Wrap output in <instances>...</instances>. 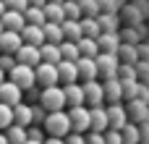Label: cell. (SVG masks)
<instances>
[{
  "instance_id": "1",
  "label": "cell",
  "mask_w": 149,
  "mask_h": 144,
  "mask_svg": "<svg viewBox=\"0 0 149 144\" xmlns=\"http://www.w3.org/2000/svg\"><path fill=\"white\" fill-rule=\"evenodd\" d=\"M45 129H47V136H68L73 131V123H71V113L65 110H52L45 121Z\"/></svg>"
},
{
  "instance_id": "2",
  "label": "cell",
  "mask_w": 149,
  "mask_h": 144,
  "mask_svg": "<svg viewBox=\"0 0 149 144\" xmlns=\"http://www.w3.org/2000/svg\"><path fill=\"white\" fill-rule=\"evenodd\" d=\"M8 79H13L24 92H29V89H34V87H39L37 84V66H26V63H16L13 68H10V73H8Z\"/></svg>"
},
{
  "instance_id": "3",
  "label": "cell",
  "mask_w": 149,
  "mask_h": 144,
  "mask_svg": "<svg viewBox=\"0 0 149 144\" xmlns=\"http://www.w3.org/2000/svg\"><path fill=\"white\" fill-rule=\"evenodd\" d=\"M39 102L52 113V110H63V108H68V97H65V87H60V84H55V87H45L42 89V97H39Z\"/></svg>"
},
{
  "instance_id": "4",
  "label": "cell",
  "mask_w": 149,
  "mask_h": 144,
  "mask_svg": "<svg viewBox=\"0 0 149 144\" xmlns=\"http://www.w3.org/2000/svg\"><path fill=\"white\" fill-rule=\"evenodd\" d=\"M68 113H71L73 131H79V134H89V131H92V108H89V105L68 108Z\"/></svg>"
},
{
  "instance_id": "5",
  "label": "cell",
  "mask_w": 149,
  "mask_h": 144,
  "mask_svg": "<svg viewBox=\"0 0 149 144\" xmlns=\"http://www.w3.org/2000/svg\"><path fill=\"white\" fill-rule=\"evenodd\" d=\"M120 55L118 52H100L97 55V66H100V79H110V76H118L120 71Z\"/></svg>"
},
{
  "instance_id": "6",
  "label": "cell",
  "mask_w": 149,
  "mask_h": 144,
  "mask_svg": "<svg viewBox=\"0 0 149 144\" xmlns=\"http://www.w3.org/2000/svg\"><path fill=\"white\" fill-rule=\"evenodd\" d=\"M37 84L45 89V87H55V84H60V68H58V63H47V60H42L39 66H37Z\"/></svg>"
},
{
  "instance_id": "7",
  "label": "cell",
  "mask_w": 149,
  "mask_h": 144,
  "mask_svg": "<svg viewBox=\"0 0 149 144\" xmlns=\"http://www.w3.org/2000/svg\"><path fill=\"white\" fill-rule=\"evenodd\" d=\"M84 92H86V105H89V108L107 105V100H105V81L89 79V81H84Z\"/></svg>"
},
{
  "instance_id": "8",
  "label": "cell",
  "mask_w": 149,
  "mask_h": 144,
  "mask_svg": "<svg viewBox=\"0 0 149 144\" xmlns=\"http://www.w3.org/2000/svg\"><path fill=\"white\" fill-rule=\"evenodd\" d=\"M107 115H110V129H126L131 115H128V108L123 102H107Z\"/></svg>"
},
{
  "instance_id": "9",
  "label": "cell",
  "mask_w": 149,
  "mask_h": 144,
  "mask_svg": "<svg viewBox=\"0 0 149 144\" xmlns=\"http://www.w3.org/2000/svg\"><path fill=\"white\" fill-rule=\"evenodd\" d=\"M126 108H128V115L134 123H149V102L136 97V100H126Z\"/></svg>"
},
{
  "instance_id": "10",
  "label": "cell",
  "mask_w": 149,
  "mask_h": 144,
  "mask_svg": "<svg viewBox=\"0 0 149 144\" xmlns=\"http://www.w3.org/2000/svg\"><path fill=\"white\" fill-rule=\"evenodd\" d=\"M21 97H24V89H21V87L13 81V79H5V81L0 84V102L18 105V102H24Z\"/></svg>"
},
{
  "instance_id": "11",
  "label": "cell",
  "mask_w": 149,
  "mask_h": 144,
  "mask_svg": "<svg viewBox=\"0 0 149 144\" xmlns=\"http://www.w3.org/2000/svg\"><path fill=\"white\" fill-rule=\"evenodd\" d=\"M21 45H24V34L21 31H16V29H3V34H0V47H3V52H18L21 50Z\"/></svg>"
},
{
  "instance_id": "12",
  "label": "cell",
  "mask_w": 149,
  "mask_h": 144,
  "mask_svg": "<svg viewBox=\"0 0 149 144\" xmlns=\"http://www.w3.org/2000/svg\"><path fill=\"white\" fill-rule=\"evenodd\" d=\"M0 21H3V29H16V31H24V26L29 24L26 13L24 10H13V8H5Z\"/></svg>"
},
{
  "instance_id": "13",
  "label": "cell",
  "mask_w": 149,
  "mask_h": 144,
  "mask_svg": "<svg viewBox=\"0 0 149 144\" xmlns=\"http://www.w3.org/2000/svg\"><path fill=\"white\" fill-rule=\"evenodd\" d=\"M16 58H18V63H26V66H39V63H42V47L24 42V45H21V50L16 52Z\"/></svg>"
},
{
  "instance_id": "14",
  "label": "cell",
  "mask_w": 149,
  "mask_h": 144,
  "mask_svg": "<svg viewBox=\"0 0 149 144\" xmlns=\"http://www.w3.org/2000/svg\"><path fill=\"white\" fill-rule=\"evenodd\" d=\"M105 100H107V102H123V100H126L120 76H110V79H105Z\"/></svg>"
},
{
  "instance_id": "15",
  "label": "cell",
  "mask_w": 149,
  "mask_h": 144,
  "mask_svg": "<svg viewBox=\"0 0 149 144\" xmlns=\"http://www.w3.org/2000/svg\"><path fill=\"white\" fill-rule=\"evenodd\" d=\"M97 39H100V50H102V52H118L120 45H123L120 31H102Z\"/></svg>"
},
{
  "instance_id": "16",
  "label": "cell",
  "mask_w": 149,
  "mask_h": 144,
  "mask_svg": "<svg viewBox=\"0 0 149 144\" xmlns=\"http://www.w3.org/2000/svg\"><path fill=\"white\" fill-rule=\"evenodd\" d=\"M63 87H65L68 108H76V105H86V92H84V84H79V81H71V84H63Z\"/></svg>"
},
{
  "instance_id": "17",
  "label": "cell",
  "mask_w": 149,
  "mask_h": 144,
  "mask_svg": "<svg viewBox=\"0 0 149 144\" xmlns=\"http://www.w3.org/2000/svg\"><path fill=\"white\" fill-rule=\"evenodd\" d=\"M21 34H24V42L37 45V47H42V45L47 42V37H45V26H39V24H26Z\"/></svg>"
},
{
  "instance_id": "18",
  "label": "cell",
  "mask_w": 149,
  "mask_h": 144,
  "mask_svg": "<svg viewBox=\"0 0 149 144\" xmlns=\"http://www.w3.org/2000/svg\"><path fill=\"white\" fill-rule=\"evenodd\" d=\"M79 73L84 81L89 79H100V66H97V58H89V55H81L79 58Z\"/></svg>"
},
{
  "instance_id": "19",
  "label": "cell",
  "mask_w": 149,
  "mask_h": 144,
  "mask_svg": "<svg viewBox=\"0 0 149 144\" xmlns=\"http://www.w3.org/2000/svg\"><path fill=\"white\" fill-rule=\"evenodd\" d=\"M58 68H60V84H71V81H79L81 79L79 60H60Z\"/></svg>"
},
{
  "instance_id": "20",
  "label": "cell",
  "mask_w": 149,
  "mask_h": 144,
  "mask_svg": "<svg viewBox=\"0 0 149 144\" xmlns=\"http://www.w3.org/2000/svg\"><path fill=\"white\" fill-rule=\"evenodd\" d=\"M107 129H110L107 105H97V108H92V131H107Z\"/></svg>"
},
{
  "instance_id": "21",
  "label": "cell",
  "mask_w": 149,
  "mask_h": 144,
  "mask_svg": "<svg viewBox=\"0 0 149 144\" xmlns=\"http://www.w3.org/2000/svg\"><path fill=\"white\" fill-rule=\"evenodd\" d=\"M45 13H47V21H58V24H63L68 18L65 16V3H55V0H50L45 5Z\"/></svg>"
},
{
  "instance_id": "22",
  "label": "cell",
  "mask_w": 149,
  "mask_h": 144,
  "mask_svg": "<svg viewBox=\"0 0 149 144\" xmlns=\"http://www.w3.org/2000/svg\"><path fill=\"white\" fill-rule=\"evenodd\" d=\"M10 144H26L29 142V126H21V123H13L10 129H5Z\"/></svg>"
},
{
  "instance_id": "23",
  "label": "cell",
  "mask_w": 149,
  "mask_h": 144,
  "mask_svg": "<svg viewBox=\"0 0 149 144\" xmlns=\"http://www.w3.org/2000/svg\"><path fill=\"white\" fill-rule=\"evenodd\" d=\"M120 18L126 26H141V10L136 5H123L120 8Z\"/></svg>"
},
{
  "instance_id": "24",
  "label": "cell",
  "mask_w": 149,
  "mask_h": 144,
  "mask_svg": "<svg viewBox=\"0 0 149 144\" xmlns=\"http://www.w3.org/2000/svg\"><path fill=\"white\" fill-rule=\"evenodd\" d=\"M63 31H65V39H81L84 37V29H81V18H65L63 21Z\"/></svg>"
},
{
  "instance_id": "25",
  "label": "cell",
  "mask_w": 149,
  "mask_h": 144,
  "mask_svg": "<svg viewBox=\"0 0 149 144\" xmlns=\"http://www.w3.org/2000/svg\"><path fill=\"white\" fill-rule=\"evenodd\" d=\"M45 37H47V42H55V45H60V42L65 39L63 24H58V21H47V24H45Z\"/></svg>"
},
{
  "instance_id": "26",
  "label": "cell",
  "mask_w": 149,
  "mask_h": 144,
  "mask_svg": "<svg viewBox=\"0 0 149 144\" xmlns=\"http://www.w3.org/2000/svg\"><path fill=\"white\" fill-rule=\"evenodd\" d=\"M97 18H100V24H102V31H120L123 18H120L118 13H100Z\"/></svg>"
},
{
  "instance_id": "27",
  "label": "cell",
  "mask_w": 149,
  "mask_h": 144,
  "mask_svg": "<svg viewBox=\"0 0 149 144\" xmlns=\"http://www.w3.org/2000/svg\"><path fill=\"white\" fill-rule=\"evenodd\" d=\"M81 29H84V37H100L102 34V24L97 16H84L81 18Z\"/></svg>"
},
{
  "instance_id": "28",
  "label": "cell",
  "mask_w": 149,
  "mask_h": 144,
  "mask_svg": "<svg viewBox=\"0 0 149 144\" xmlns=\"http://www.w3.org/2000/svg\"><path fill=\"white\" fill-rule=\"evenodd\" d=\"M79 47H81V55H89V58H97V55L102 52L97 37H81V39H79Z\"/></svg>"
},
{
  "instance_id": "29",
  "label": "cell",
  "mask_w": 149,
  "mask_h": 144,
  "mask_svg": "<svg viewBox=\"0 0 149 144\" xmlns=\"http://www.w3.org/2000/svg\"><path fill=\"white\" fill-rule=\"evenodd\" d=\"M42 60H47V63H60V60H63V50H60V45H55V42H45V45H42Z\"/></svg>"
},
{
  "instance_id": "30",
  "label": "cell",
  "mask_w": 149,
  "mask_h": 144,
  "mask_svg": "<svg viewBox=\"0 0 149 144\" xmlns=\"http://www.w3.org/2000/svg\"><path fill=\"white\" fill-rule=\"evenodd\" d=\"M16 123L31 126V123H34V108L26 105V102H18V105H16Z\"/></svg>"
},
{
  "instance_id": "31",
  "label": "cell",
  "mask_w": 149,
  "mask_h": 144,
  "mask_svg": "<svg viewBox=\"0 0 149 144\" xmlns=\"http://www.w3.org/2000/svg\"><path fill=\"white\" fill-rule=\"evenodd\" d=\"M60 50H63V60H79L81 58V47H79L76 39H63Z\"/></svg>"
},
{
  "instance_id": "32",
  "label": "cell",
  "mask_w": 149,
  "mask_h": 144,
  "mask_svg": "<svg viewBox=\"0 0 149 144\" xmlns=\"http://www.w3.org/2000/svg\"><path fill=\"white\" fill-rule=\"evenodd\" d=\"M118 55H120L123 63H139L141 60L139 58V45H131V42H123L120 50H118Z\"/></svg>"
},
{
  "instance_id": "33",
  "label": "cell",
  "mask_w": 149,
  "mask_h": 144,
  "mask_svg": "<svg viewBox=\"0 0 149 144\" xmlns=\"http://www.w3.org/2000/svg\"><path fill=\"white\" fill-rule=\"evenodd\" d=\"M16 123V105H8V102H0V126L3 131L10 129Z\"/></svg>"
},
{
  "instance_id": "34",
  "label": "cell",
  "mask_w": 149,
  "mask_h": 144,
  "mask_svg": "<svg viewBox=\"0 0 149 144\" xmlns=\"http://www.w3.org/2000/svg\"><path fill=\"white\" fill-rule=\"evenodd\" d=\"M26 21H29V24H39V26H45V24H47V13H45V8H42V5H29V8H26Z\"/></svg>"
},
{
  "instance_id": "35",
  "label": "cell",
  "mask_w": 149,
  "mask_h": 144,
  "mask_svg": "<svg viewBox=\"0 0 149 144\" xmlns=\"http://www.w3.org/2000/svg\"><path fill=\"white\" fill-rule=\"evenodd\" d=\"M123 139H126V144H141V126L128 121V126L123 129Z\"/></svg>"
},
{
  "instance_id": "36",
  "label": "cell",
  "mask_w": 149,
  "mask_h": 144,
  "mask_svg": "<svg viewBox=\"0 0 149 144\" xmlns=\"http://www.w3.org/2000/svg\"><path fill=\"white\" fill-rule=\"evenodd\" d=\"M120 37H123V42L139 45L141 42V26H126V29H120Z\"/></svg>"
},
{
  "instance_id": "37",
  "label": "cell",
  "mask_w": 149,
  "mask_h": 144,
  "mask_svg": "<svg viewBox=\"0 0 149 144\" xmlns=\"http://www.w3.org/2000/svg\"><path fill=\"white\" fill-rule=\"evenodd\" d=\"M139 87H141V81H139V79L123 81V94H126V100H136V97H139Z\"/></svg>"
},
{
  "instance_id": "38",
  "label": "cell",
  "mask_w": 149,
  "mask_h": 144,
  "mask_svg": "<svg viewBox=\"0 0 149 144\" xmlns=\"http://www.w3.org/2000/svg\"><path fill=\"white\" fill-rule=\"evenodd\" d=\"M81 3V10H84V16H100L102 13V5H100V0H79Z\"/></svg>"
},
{
  "instance_id": "39",
  "label": "cell",
  "mask_w": 149,
  "mask_h": 144,
  "mask_svg": "<svg viewBox=\"0 0 149 144\" xmlns=\"http://www.w3.org/2000/svg\"><path fill=\"white\" fill-rule=\"evenodd\" d=\"M65 16H68V18H84L81 3H79V0H65Z\"/></svg>"
},
{
  "instance_id": "40",
  "label": "cell",
  "mask_w": 149,
  "mask_h": 144,
  "mask_svg": "<svg viewBox=\"0 0 149 144\" xmlns=\"http://www.w3.org/2000/svg\"><path fill=\"white\" fill-rule=\"evenodd\" d=\"M100 5H102V13H120L123 0H100Z\"/></svg>"
},
{
  "instance_id": "41",
  "label": "cell",
  "mask_w": 149,
  "mask_h": 144,
  "mask_svg": "<svg viewBox=\"0 0 149 144\" xmlns=\"http://www.w3.org/2000/svg\"><path fill=\"white\" fill-rule=\"evenodd\" d=\"M105 139H107V144H126L120 129H107V131H105Z\"/></svg>"
},
{
  "instance_id": "42",
  "label": "cell",
  "mask_w": 149,
  "mask_h": 144,
  "mask_svg": "<svg viewBox=\"0 0 149 144\" xmlns=\"http://www.w3.org/2000/svg\"><path fill=\"white\" fill-rule=\"evenodd\" d=\"M5 8H13V10H24V13H26V8H29V0H3L0 10H5Z\"/></svg>"
},
{
  "instance_id": "43",
  "label": "cell",
  "mask_w": 149,
  "mask_h": 144,
  "mask_svg": "<svg viewBox=\"0 0 149 144\" xmlns=\"http://www.w3.org/2000/svg\"><path fill=\"white\" fill-rule=\"evenodd\" d=\"M136 73H139V81L149 84V60H139L136 63Z\"/></svg>"
},
{
  "instance_id": "44",
  "label": "cell",
  "mask_w": 149,
  "mask_h": 144,
  "mask_svg": "<svg viewBox=\"0 0 149 144\" xmlns=\"http://www.w3.org/2000/svg\"><path fill=\"white\" fill-rule=\"evenodd\" d=\"M86 142L89 144H107V139H105V131H89Z\"/></svg>"
},
{
  "instance_id": "45",
  "label": "cell",
  "mask_w": 149,
  "mask_h": 144,
  "mask_svg": "<svg viewBox=\"0 0 149 144\" xmlns=\"http://www.w3.org/2000/svg\"><path fill=\"white\" fill-rule=\"evenodd\" d=\"M65 142L68 144H89L86 142V134H79V131H71V134L65 136Z\"/></svg>"
},
{
  "instance_id": "46",
  "label": "cell",
  "mask_w": 149,
  "mask_h": 144,
  "mask_svg": "<svg viewBox=\"0 0 149 144\" xmlns=\"http://www.w3.org/2000/svg\"><path fill=\"white\" fill-rule=\"evenodd\" d=\"M139 58L141 60H149V45L147 42H139Z\"/></svg>"
},
{
  "instance_id": "47",
  "label": "cell",
  "mask_w": 149,
  "mask_h": 144,
  "mask_svg": "<svg viewBox=\"0 0 149 144\" xmlns=\"http://www.w3.org/2000/svg\"><path fill=\"white\" fill-rule=\"evenodd\" d=\"M141 126V144H149V123H139Z\"/></svg>"
},
{
  "instance_id": "48",
  "label": "cell",
  "mask_w": 149,
  "mask_h": 144,
  "mask_svg": "<svg viewBox=\"0 0 149 144\" xmlns=\"http://www.w3.org/2000/svg\"><path fill=\"white\" fill-rule=\"evenodd\" d=\"M45 144H68V142H65V136H47Z\"/></svg>"
},
{
  "instance_id": "49",
  "label": "cell",
  "mask_w": 149,
  "mask_h": 144,
  "mask_svg": "<svg viewBox=\"0 0 149 144\" xmlns=\"http://www.w3.org/2000/svg\"><path fill=\"white\" fill-rule=\"evenodd\" d=\"M29 5H42V8H45V5H47V0H29Z\"/></svg>"
},
{
  "instance_id": "50",
  "label": "cell",
  "mask_w": 149,
  "mask_h": 144,
  "mask_svg": "<svg viewBox=\"0 0 149 144\" xmlns=\"http://www.w3.org/2000/svg\"><path fill=\"white\" fill-rule=\"evenodd\" d=\"M26 144H45V142H39V139H29Z\"/></svg>"
}]
</instances>
